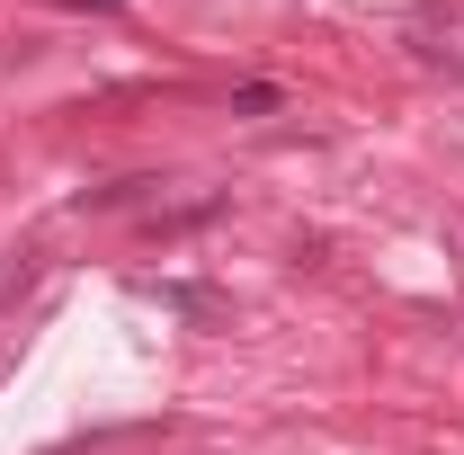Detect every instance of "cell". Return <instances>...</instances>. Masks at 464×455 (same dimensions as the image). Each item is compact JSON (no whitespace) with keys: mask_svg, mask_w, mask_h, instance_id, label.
Listing matches in <instances>:
<instances>
[{"mask_svg":"<svg viewBox=\"0 0 464 455\" xmlns=\"http://www.w3.org/2000/svg\"><path fill=\"white\" fill-rule=\"evenodd\" d=\"M277 108H286L277 81H241V90H232V116H277Z\"/></svg>","mask_w":464,"mask_h":455,"instance_id":"6da1fadb","label":"cell"},{"mask_svg":"<svg viewBox=\"0 0 464 455\" xmlns=\"http://www.w3.org/2000/svg\"><path fill=\"white\" fill-rule=\"evenodd\" d=\"M152 295H161V304H179V313H224L206 286H152Z\"/></svg>","mask_w":464,"mask_h":455,"instance_id":"7a4b0ae2","label":"cell"}]
</instances>
